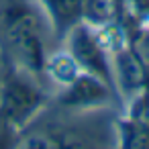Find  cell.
<instances>
[{"mask_svg":"<svg viewBox=\"0 0 149 149\" xmlns=\"http://www.w3.org/2000/svg\"><path fill=\"white\" fill-rule=\"evenodd\" d=\"M53 98V90L41 80L4 63L0 80V120L17 131L25 129Z\"/></svg>","mask_w":149,"mask_h":149,"instance_id":"cell-3","label":"cell"},{"mask_svg":"<svg viewBox=\"0 0 149 149\" xmlns=\"http://www.w3.org/2000/svg\"><path fill=\"white\" fill-rule=\"evenodd\" d=\"M61 45L72 53L80 72H86V74H92L96 78H100L106 86H110L114 90L110 51L104 45V41L100 39L96 29L88 27L86 23H78L61 39Z\"/></svg>","mask_w":149,"mask_h":149,"instance_id":"cell-4","label":"cell"},{"mask_svg":"<svg viewBox=\"0 0 149 149\" xmlns=\"http://www.w3.org/2000/svg\"><path fill=\"white\" fill-rule=\"evenodd\" d=\"M15 149H120V116L112 106L70 108L51 98L19 131Z\"/></svg>","mask_w":149,"mask_h":149,"instance_id":"cell-1","label":"cell"},{"mask_svg":"<svg viewBox=\"0 0 149 149\" xmlns=\"http://www.w3.org/2000/svg\"><path fill=\"white\" fill-rule=\"evenodd\" d=\"M2 74H4V59L0 55V80H2Z\"/></svg>","mask_w":149,"mask_h":149,"instance_id":"cell-12","label":"cell"},{"mask_svg":"<svg viewBox=\"0 0 149 149\" xmlns=\"http://www.w3.org/2000/svg\"><path fill=\"white\" fill-rule=\"evenodd\" d=\"M17 137H19V131L15 127L0 120V149H15Z\"/></svg>","mask_w":149,"mask_h":149,"instance_id":"cell-11","label":"cell"},{"mask_svg":"<svg viewBox=\"0 0 149 149\" xmlns=\"http://www.w3.org/2000/svg\"><path fill=\"white\" fill-rule=\"evenodd\" d=\"M57 45L59 37L41 0H0V55L6 65L49 86L45 63Z\"/></svg>","mask_w":149,"mask_h":149,"instance_id":"cell-2","label":"cell"},{"mask_svg":"<svg viewBox=\"0 0 149 149\" xmlns=\"http://www.w3.org/2000/svg\"><path fill=\"white\" fill-rule=\"evenodd\" d=\"M129 43H131V47L135 49V53L139 55V59L143 61V65L147 68V74H149V23L139 27L135 37L129 39Z\"/></svg>","mask_w":149,"mask_h":149,"instance_id":"cell-10","label":"cell"},{"mask_svg":"<svg viewBox=\"0 0 149 149\" xmlns=\"http://www.w3.org/2000/svg\"><path fill=\"white\" fill-rule=\"evenodd\" d=\"M53 100L70 108H96V106H120L114 90L100 78L80 72L65 88L53 94ZM123 108V106H120Z\"/></svg>","mask_w":149,"mask_h":149,"instance_id":"cell-6","label":"cell"},{"mask_svg":"<svg viewBox=\"0 0 149 149\" xmlns=\"http://www.w3.org/2000/svg\"><path fill=\"white\" fill-rule=\"evenodd\" d=\"M110 63H112V80L114 92L125 112H129L137 100L143 98L147 90V68L131 47L129 39L120 41L116 47L110 49Z\"/></svg>","mask_w":149,"mask_h":149,"instance_id":"cell-5","label":"cell"},{"mask_svg":"<svg viewBox=\"0 0 149 149\" xmlns=\"http://www.w3.org/2000/svg\"><path fill=\"white\" fill-rule=\"evenodd\" d=\"M118 4L116 0H84L82 8V23L92 29H102L116 23Z\"/></svg>","mask_w":149,"mask_h":149,"instance_id":"cell-9","label":"cell"},{"mask_svg":"<svg viewBox=\"0 0 149 149\" xmlns=\"http://www.w3.org/2000/svg\"><path fill=\"white\" fill-rule=\"evenodd\" d=\"M45 4L49 19L55 27V33L61 39L78 25L82 23V8H84V0H41Z\"/></svg>","mask_w":149,"mask_h":149,"instance_id":"cell-8","label":"cell"},{"mask_svg":"<svg viewBox=\"0 0 149 149\" xmlns=\"http://www.w3.org/2000/svg\"><path fill=\"white\" fill-rule=\"evenodd\" d=\"M78 74H80V68H78L76 59H74L72 53L59 43V45L51 51V55H49V59H47V63H45V78H47L49 86L53 88V94H55L57 90L65 88Z\"/></svg>","mask_w":149,"mask_h":149,"instance_id":"cell-7","label":"cell"}]
</instances>
